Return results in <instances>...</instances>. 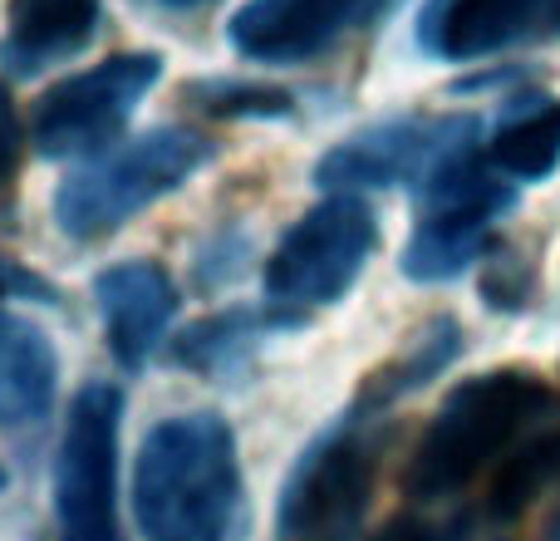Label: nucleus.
Instances as JSON below:
<instances>
[{
    "label": "nucleus",
    "mask_w": 560,
    "mask_h": 541,
    "mask_svg": "<svg viewBox=\"0 0 560 541\" xmlns=\"http://www.w3.org/2000/svg\"><path fill=\"white\" fill-rule=\"evenodd\" d=\"M242 503L236 434L217 414L163 418L133 463V517L148 541H226Z\"/></svg>",
    "instance_id": "obj_1"
},
{
    "label": "nucleus",
    "mask_w": 560,
    "mask_h": 541,
    "mask_svg": "<svg viewBox=\"0 0 560 541\" xmlns=\"http://www.w3.org/2000/svg\"><path fill=\"white\" fill-rule=\"evenodd\" d=\"M546 408H551V389L526 369H487L477 379H463L443 399V408L433 414V424L423 428L413 458H408V497L438 503V497L463 493L532 434V424Z\"/></svg>",
    "instance_id": "obj_2"
},
{
    "label": "nucleus",
    "mask_w": 560,
    "mask_h": 541,
    "mask_svg": "<svg viewBox=\"0 0 560 541\" xmlns=\"http://www.w3.org/2000/svg\"><path fill=\"white\" fill-rule=\"evenodd\" d=\"M212 163V143L192 128H153L143 138L114 143L108 153L89 158L79 173H69L55 193V222L74 242L128 227L143 207L163 203L183 183H192Z\"/></svg>",
    "instance_id": "obj_3"
},
{
    "label": "nucleus",
    "mask_w": 560,
    "mask_h": 541,
    "mask_svg": "<svg viewBox=\"0 0 560 541\" xmlns=\"http://www.w3.org/2000/svg\"><path fill=\"white\" fill-rule=\"evenodd\" d=\"M516 183L502 177L487 148H463L418 187V222L404 246V276L453 280L482 256L492 227L512 212Z\"/></svg>",
    "instance_id": "obj_4"
},
{
    "label": "nucleus",
    "mask_w": 560,
    "mask_h": 541,
    "mask_svg": "<svg viewBox=\"0 0 560 541\" xmlns=\"http://www.w3.org/2000/svg\"><path fill=\"white\" fill-rule=\"evenodd\" d=\"M374 242L378 227L369 203H359L354 193H329L305 217H295L266 256V310L295 325L305 310L335 306L359 280Z\"/></svg>",
    "instance_id": "obj_5"
},
{
    "label": "nucleus",
    "mask_w": 560,
    "mask_h": 541,
    "mask_svg": "<svg viewBox=\"0 0 560 541\" xmlns=\"http://www.w3.org/2000/svg\"><path fill=\"white\" fill-rule=\"evenodd\" d=\"M118 424L124 394L114 384H84L69 404L55 458L59 541H118Z\"/></svg>",
    "instance_id": "obj_6"
},
{
    "label": "nucleus",
    "mask_w": 560,
    "mask_h": 541,
    "mask_svg": "<svg viewBox=\"0 0 560 541\" xmlns=\"http://www.w3.org/2000/svg\"><path fill=\"white\" fill-rule=\"evenodd\" d=\"M158 79H163V55H114L84 74L59 79L35 104L30 143L45 158H84V163L108 153Z\"/></svg>",
    "instance_id": "obj_7"
},
{
    "label": "nucleus",
    "mask_w": 560,
    "mask_h": 541,
    "mask_svg": "<svg viewBox=\"0 0 560 541\" xmlns=\"http://www.w3.org/2000/svg\"><path fill=\"white\" fill-rule=\"evenodd\" d=\"M374 497V448L339 418L295 458L280 487L276 541H349Z\"/></svg>",
    "instance_id": "obj_8"
},
{
    "label": "nucleus",
    "mask_w": 560,
    "mask_h": 541,
    "mask_svg": "<svg viewBox=\"0 0 560 541\" xmlns=\"http://www.w3.org/2000/svg\"><path fill=\"white\" fill-rule=\"evenodd\" d=\"M477 143V118H388V124L359 128L354 138L335 143L315 168V183L329 193H369V187H423L447 158Z\"/></svg>",
    "instance_id": "obj_9"
},
{
    "label": "nucleus",
    "mask_w": 560,
    "mask_h": 541,
    "mask_svg": "<svg viewBox=\"0 0 560 541\" xmlns=\"http://www.w3.org/2000/svg\"><path fill=\"white\" fill-rule=\"evenodd\" d=\"M388 0H246L226 35L242 59L256 65H310L345 45Z\"/></svg>",
    "instance_id": "obj_10"
},
{
    "label": "nucleus",
    "mask_w": 560,
    "mask_h": 541,
    "mask_svg": "<svg viewBox=\"0 0 560 541\" xmlns=\"http://www.w3.org/2000/svg\"><path fill=\"white\" fill-rule=\"evenodd\" d=\"M94 300L104 315L108 355L124 369H143L153 349L167 339V325L177 315V286L153 262H118L98 270Z\"/></svg>",
    "instance_id": "obj_11"
},
{
    "label": "nucleus",
    "mask_w": 560,
    "mask_h": 541,
    "mask_svg": "<svg viewBox=\"0 0 560 541\" xmlns=\"http://www.w3.org/2000/svg\"><path fill=\"white\" fill-rule=\"evenodd\" d=\"M560 0H428L418 15V45L438 59H482L532 35Z\"/></svg>",
    "instance_id": "obj_12"
},
{
    "label": "nucleus",
    "mask_w": 560,
    "mask_h": 541,
    "mask_svg": "<svg viewBox=\"0 0 560 541\" xmlns=\"http://www.w3.org/2000/svg\"><path fill=\"white\" fill-rule=\"evenodd\" d=\"M98 20H104V0H10L0 65L15 79L45 74L98 35Z\"/></svg>",
    "instance_id": "obj_13"
},
{
    "label": "nucleus",
    "mask_w": 560,
    "mask_h": 541,
    "mask_svg": "<svg viewBox=\"0 0 560 541\" xmlns=\"http://www.w3.org/2000/svg\"><path fill=\"white\" fill-rule=\"evenodd\" d=\"M59 399V355L39 325L0 310V428H35Z\"/></svg>",
    "instance_id": "obj_14"
},
{
    "label": "nucleus",
    "mask_w": 560,
    "mask_h": 541,
    "mask_svg": "<svg viewBox=\"0 0 560 541\" xmlns=\"http://www.w3.org/2000/svg\"><path fill=\"white\" fill-rule=\"evenodd\" d=\"M487 158L502 177L512 183H541L560 168V104L541 99V104L512 114L487 143Z\"/></svg>",
    "instance_id": "obj_15"
},
{
    "label": "nucleus",
    "mask_w": 560,
    "mask_h": 541,
    "mask_svg": "<svg viewBox=\"0 0 560 541\" xmlns=\"http://www.w3.org/2000/svg\"><path fill=\"white\" fill-rule=\"evenodd\" d=\"M556 477H560V424L522 438V444L502 458L497 483H492V517H502V522L506 517H522Z\"/></svg>",
    "instance_id": "obj_16"
},
{
    "label": "nucleus",
    "mask_w": 560,
    "mask_h": 541,
    "mask_svg": "<svg viewBox=\"0 0 560 541\" xmlns=\"http://www.w3.org/2000/svg\"><path fill=\"white\" fill-rule=\"evenodd\" d=\"M271 325H290V320H261L252 310H226V315L197 320L183 335V345H177V359L187 369H202V375H226V369H236L252 355L261 330H271Z\"/></svg>",
    "instance_id": "obj_17"
},
{
    "label": "nucleus",
    "mask_w": 560,
    "mask_h": 541,
    "mask_svg": "<svg viewBox=\"0 0 560 541\" xmlns=\"http://www.w3.org/2000/svg\"><path fill=\"white\" fill-rule=\"evenodd\" d=\"M15 296H30V300H55V286H49L39 270H30L25 262L0 252V300H15Z\"/></svg>",
    "instance_id": "obj_18"
},
{
    "label": "nucleus",
    "mask_w": 560,
    "mask_h": 541,
    "mask_svg": "<svg viewBox=\"0 0 560 541\" xmlns=\"http://www.w3.org/2000/svg\"><path fill=\"white\" fill-rule=\"evenodd\" d=\"M20 143H25V134H20L15 99H10V94H5V84H0V187H5V177L15 173V163H20Z\"/></svg>",
    "instance_id": "obj_19"
},
{
    "label": "nucleus",
    "mask_w": 560,
    "mask_h": 541,
    "mask_svg": "<svg viewBox=\"0 0 560 541\" xmlns=\"http://www.w3.org/2000/svg\"><path fill=\"white\" fill-rule=\"evenodd\" d=\"M369 541H438V527H428L423 517H394V522H384Z\"/></svg>",
    "instance_id": "obj_20"
},
{
    "label": "nucleus",
    "mask_w": 560,
    "mask_h": 541,
    "mask_svg": "<svg viewBox=\"0 0 560 541\" xmlns=\"http://www.w3.org/2000/svg\"><path fill=\"white\" fill-rule=\"evenodd\" d=\"M167 10H202V5H212V0H163Z\"/></svg>",
    "instance_id": "obj_21"
},
{
    "label": "nucleus",
    "mask_w": 560,
    "mask_h": 541,
    "mask_svg": "<svg viewBox=\"0 0 560 541\" xmlns=\"http://www.w3.org/2000/svg\"><path fill=\"white\" fill-rule=\"evenodd\" d=\"M546 541H560V513L551 517V527H546Z\"/></svg>",
    "instance_id": "obj_22"
},
{
    "label": "nucleus",
    "mask_w": 560,
    "mask_h": 541,
    "mask_svg": "<svg viewBox=\"0 0 560 541\" xmlns=\"http://www.w3.org/2000/svg\"><path fill=\"white\" fill-rule=\"evenodd\" d=\"M0 487H5V468H0Z\"/></svg>",
    "instance_id": "obj_23"
},
{
    "label": "nucleus",
    "mask_w": 560,
    "mask_h": 541,
    "mask_svg": "<svg viewBox=\"0 0 560 541\" xmlns=\"http://www.w3.org/2000/svg\"><path fill=\"white\" fill-rule=\"evenodd\" d=\"M556 30H560V10H556Z\"/></svg>",
    "instance_id": "obj_24"
}]
</instances>
